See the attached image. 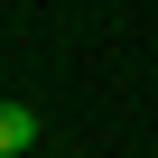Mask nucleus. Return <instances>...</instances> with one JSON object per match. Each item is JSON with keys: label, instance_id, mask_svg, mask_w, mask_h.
<instances>
[{"label": "nucleus", "instance_id": "f257e3e1", "mask_svg": "<svg viewBox=\"0 0 158 158\" xmlns=\"http://www.w3.org/2000/svg\"><path fill=\"white\" fill-rule=\"evenodd\" d=\"M19 149H37V112L28 102H0V158H19Z\"/></svg>", "mask_w": 158, "mask_h": 158}]
</instances>
